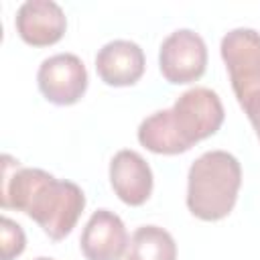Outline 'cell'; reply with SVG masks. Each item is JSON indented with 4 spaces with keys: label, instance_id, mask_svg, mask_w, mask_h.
<instances>
[{
    "label": "cell",
    "instance_id": "cell-12",
    "mask_svg": "<svg viewBox=\"0 0 260 260\" xmlns=\"http://www.w3.org/2000/svg\"><path fill=\"white\" fill-rule=\"evenodd\" d=\"M26 244L22 228L12 221L10 217L0 219V248H2V260H12L22 254Z\"/></svg>",
    "mask_w": 260,
    "mask_h": 260
},
{
    "label": "cell",
    "instance_id": "cell-6",
    "mask_svg": "<svg viewBox=\"0 0 260 260\" xmlns=\"http://www.w3.org/2000/svg\"><path fill=\"white\" fill-rule=\"evenodd\" d=\"M37 81L41 93L49 102L57 106H71L79 102L87 89V71L77 55L57 53L41 63Z\"/></svg>",
    "mask_w": 260,
    "mask_h": 260
},
{
    "label": "cell",
    "instance_id": "cell-5",
    "mask_svg": "<svg viewBox=\"0 0 260 260\" xmlns=\"http://www.w3.org/2000/svg\"><path fill=\"white\" fill-rule=\"evenodd\" d=\"M205 65L207 47L197 32L179 28L162 41L158 51V67L169 83L181 85L197 81L205 73Z\"/></svg>",
    "mask_w": 260,
    "mask_h": 260
},
{
    "label": "cell",
    "instance_id": "cell-3",
    "mask_svg": "<svg viewBox=\"0 0 260 260\" xmlns=\"http://www.w3.org/2000/svg\"><path fill=\"white\" fill-rule=\"evenodd\" d=\"M242 169L234 154L225 150L203 152L189 169L187 207L203 221L225 217L238 199Z\"/></svg>",
    "mask_w": 260,
    "mask_h": 260
},
{
    "label": "cell",
    "instance_id": "cell-4",
    "mask_svg": "<svg viewBox=\"0 0 260 260\" xmlns=\"http://www.w3.org/2000/svg\"><path fill=\"white\" fill-rule=\"evenodd\" d=\"M221 57L230 71V81L242 106L260 91V32L254 28H234L221 39Z\"/></svg>",
    "mask_w": 260,
    "mask_h": 260
},
{
    "label": "cell",
    "instance_id": "cell-8",
    "mask_svg": "<svg viewBox=\"0 0 260 260\" xmlns=\"http://www.w3.org/2000/svg\"><path fill=\"white\" fill-rule=\"evenodd\" d=\"M81 252L87 260H122L128 248L124 221L108 209H98L81 232Z\"/></svg>",
    "mask_w": 260,
    "mask_h": 260
},
{
    "label": "cell",
    "instance_id": "cell-10",
    "mask_svg": "<svg viewBox=\"0 0 260 260\" xmlns=\"http://www.w3.org/2000/svg\"><path fill=\"white\" fill-rule=\"evenodd\" d=\"M110 183L126 205H142L152 193V171L136 150H120L110 162Z\"/></svg>",
    "mask_w": 260,
    "mask_h": 260
},
{
    "label": "cell",
    "instance_id": "cell-13",
    "mask_svg": "<svg viewBox=\"0 0 260 260\" xmlns=\"http://www.w3.org/2000/svg\"><path fill=\"white\" fill-rule=\"evenodd\" d=\"M242 108H244V112L248 114V118H250V122H252V126H254V130H256V134H258V138H260V91L254 93L248 102H244Z\"/></svg>",
    "mask_w": 260,
    "mask_h": 260
},
{
    "label": "cell",
    "instance_id": "cell-14",
    "mask_svg": "<svg viewBox=\"0 0 260 260\" xmlns=\"http://www.w3.org/2000/svg\"><path fill=\"white\" fill-rule=\"evenodd\" d=\"M35 260H53V258H45V256H41V258H35Z\"/></svg>",
    "mask_w": 260,
    "mask_h": 260
},
{
    "label": "cell",
    "instance_id": "cell-9",
    "mask_svg": "<svg viewBox=\"0 0 260 260\" xmlns=\"http://www.w3.org/2000/svg\"><path fill=\"white\" fill-rule=\"evenodd\" d=\"M95 71L108 85H132L144 73V53L132 41H110L95 55Z\"/></svg>",
    "mask_w": 260,
    "mask_h": 260
},
{
    "label": "cell",
    "instance_id": "cell-7",
    "mask_svg": "<svg viewBox=\"0 0 260 260\" xmlns=\"http://www.w3.org/2000/svg\"><path fill=\"white\" fill-rule=\"evenodd\" d=\"M14 24L24 43L32 47H47L63 37L67 18L63 8L53 0H26L18 8Z\"/></svg>",
    "mask_w": 260,
    "mask_h": 260
},
{
    "label": "cell",
    "instance_id": "cell-1",
    "mask_svg": "<svg viewBox=\"0 0 260 260\" xmlns=\"http://www.w3.org/2000/svg\"><path fill=\"white\" fill-rule=\"evenodd\" d=\"M2 207L32 217L51 240H63L77 223L85 195L73 181H59L43 169L20 167L4 156Z\"/></svg>",
    "mask_w": 260,
    "mask_h": 260
},
{
    "label": "cell",
    "instance_id": "cell-2",
    "mask_svg": "<svg viewBox=\"0 0 260 260\" xmlns=\"http://www.w3.org/2000/svg\"><path fill=\"white\" fill-rule=\"evenodd\" d=\"M223 122L219 95L209 87L183 91L171 110L154 112L138 126V140L156 154H179L215 134Z\"/></svg>",
    "mask_w": 260,
    "mask_h": 260
},
{
    "label": "cell",
    "instance_id": "cell-11",
    "mask_svg": "<svg viewBox=\"0 0 260 260\" xmlns=\"http://www.w3.org/2000/svg\"><path fill=\"white\" fill-rule=\"evenodd\" d=\"M122 260H177V246L167 230L142 225L132 234Z\"/></svg>",
    "mask_w": 260,
    "mask_h": 260
}]
</instances>
